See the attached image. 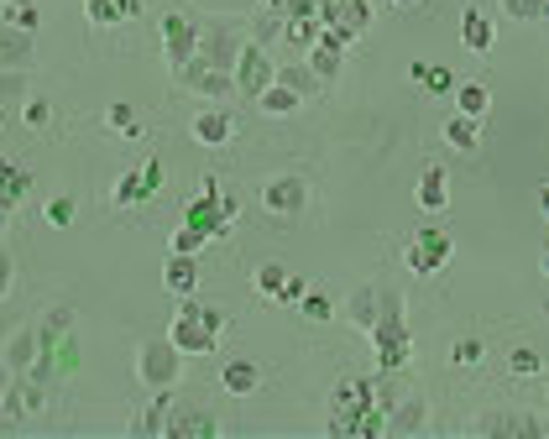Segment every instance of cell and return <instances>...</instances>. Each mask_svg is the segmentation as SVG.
<instances>
[{"label":"cell","instance_id":"83f0119b","mask_svg":"<svg viewBox=\"0 0 549 439\" xmlns=\"http://www.w3.org/2000/svg\"><path fill=\"white\" fill-rule=\"evenodd\" d=\"M168 424H173V403H168V387L152 398V408L142 413V424H136V434H147V439H163L168 434Z\"/></svg>","mask_w":549,"mask_h":439},{"label":"cell","instance_id":"4fadbf2b","mask_svg":"<svg viewBox=\"0 0 549 439\" xmlns=\"http://www.w3.org/2000/svg\"><path fill=\"white\" fill-rule=\"evenodd\" d=\"M32 58H37V32L0 21V68H21V74H27Z\"/></svg>","mask_w":549,"mask_h":439},{"label":"cell","instance_id":"ab89813d","mask_svg":"<svg viewBox=\"0 0 549 439\" xmlns=\"http://www.w3.org/2000/svg\"><path fill=\"white\" fill-rule=\"evenodd\" d=\"M508 372H513V377H539V351H529V345H518V351L508 356Z\"/></svg>","mask_w":549,"mask_h":439},{"label":"cell","instance_id":"11a10c76","mask_svg":"<svg viewBox=\"0 0 549 439\" xmlns=\"http://www.w3.org/2000/svg\"><path fill=\"white\" fill-rule=\"evenodd\" d=\"M398 6H414V0H398Z\"/></svg>","mask_w":549,"mask_h":439},{"label":"cell","instance_id":"1f68e13d","mask_svg":"<svg viewBox=\"0 0 549 439\" xmlns=\"http://www.w3.org/2000/svg\"><path fill=\"white\" fill-rule=\"evenodd\" d=\"M419 210L424 215H440L445 210V168H429L419 178Z\"/></svg>","mask_w":549,"mask_h":439},{"label":"cell","instance_id":"f35d334b","mask_svg":"<svg viewBox=\"0 0 549 439\" xmlns=\"http://www.w3.org/2000/svg\"><path fill=\"white\" fill-rule=\"evenodd\" d=\"M502 11H508L513 21H544L549 0H502Z\"/></svg>","mask_w":549,"mask_h":439},{"label":"cell","instance_id":"d6a6232c","mask_svg":"<svg viewBox=\"0 0 549 439\" xmlns=\"http://www.w3.org/2000/svg\"><path fill=\"white\" fill-rule=\"evenodd\" d=\"M257 110L278 121V115H293V110H299V95H293V89H283V84H267L262 95H257Z\"/></svg>","mask_w":549,"mask_h":439},{"label":"cell","instance_id":"f1b7e54d","mask_svg":"<svg viewBox=\"0 0 549 439\" xmlns=\"http://www.w3.org/2000/svg\"><path fill=\"white\" fill-rule=\"evenodd\" d=\"M408 79L424 84V95H450V89H455V74H450V68H434V63H414V68H408Z\"/></svg>","mask_w":549,"mask_h":439},{"label":"cell","instance_id":"816d5d0a","mask_svg":"<svg viewBox=\"0 0 549 439\" xmlns=\"http://www.w3.org/2000/svg\"><path fill=\"white\" fill-rule=\"evenodd\" d=\"M6 387H11V372L0 366V408H6Z\"/></svg>","mask_w":549,"mask_h":439},{"label":"cell","instance_id":"2e32d148","mask_svg":"<svg viewBox=\"0 0 549 439\" xmlns=\"http://www.w3.org/2000/svg\"><path fill=\"white\" fill-rule=\"evenodd\" d=\"M163 288H168L173 298H189V293L199 288V262L189 257V251H173V257L163 262Z\"/></svg>","mask_w":549,"mask_h":439},{"label":"cell","instance_id":"5bb4252c","mask_svg":"<svg viewBox=\"0 0 549 439\" xmlns=\"http://www.w3.org/2000/svg\"><path fill=\"white\" fill-rule=\"evenodd\" d=\"M283 42L293 48H314L319 42V16H314V0H288V16H283Z\"/></svg>","mask_w":549,"mask_h":439},{"label":"cell","instance_id":"ac0fdd59","mask_svg":"<svg viewBox=\"0 0 549 439\" xmlns=\"http://www.w3.org/2000/svg\"><path fill=\"white\" fill-rule=\"evenodd\" d=\"M27 189H32V173H27V168H16L11 157H0V215H11Z\"/></svg>","mask_w":549,"mask_h":439},{"label":"cell","instance_id":"7c38bea8","mask_svg":"<svg viewBox=\"0 0 549 439\" xmlns=\"http://www.w3.org/2000/svg\"><path fill=\"white\" fill-rule=\"evenodd\" d=\"M377 403V382L372 377H346L330 392V419H356L361 408Z\"/></svg>","mask_w":549,"mask_h":439},{"label":"cell","instance_id":"52a82bcc","mask_svg":"<svg viewBox=\"0 0 549 439\" xmlns=\"http://www.w3.org/2000/svg\"><path fill=\"white\" fill-rule=\"evenodd\" d=\"M314 16H319L325 32H340V37L356 42L366 32V21H372V6H366V0H319Z\"/></svg>","mask_w":549,"mask_h":439},{"label":"cell","instance_id":"7dc6e473","mask_svg":"<svg viewBox=\"0 0 549 439\" xmlns=\"http://www.w3.org/2000/svg\"><path fill=\"white\" fill-rule=\"evenodd\" d=\"M204 241H210V236H204V230H194V225H183L178 236H173V251H189V257H194V251H199Z\"/></svg>","mask_w":549,"mask_h":439},{"label":"cell","instance_id":"bcb514c9","mask_svg":"<svg viewBox=\"0 0 549 439\" xmlns=\"http://www.w3.org/2000/svg\"><path fill=\"white\" fill-rule=\"evenodd\" d=\"M136 173H142V189H147V199H152L157 189H163V163H157V157H147V163L136 168Z\"/></svg>","mask_w":549,"mask_h":439},{"label":"cell","instance_id":"681fc988","mask_svg":"<svg viewBox=\"0 0 549 439\" xmlns=\"http://www.w3.org/2000/svg\"><path fill=\"white\" fill-rule=\"evenodd\" d=\"M48 220H53V225H68V220H74V199H68V194L48 199Z\"/></svg>","mask_w":549,"mask_h":439},{"label":"cell","instance_id":"836d02e7","mask_svg":"<svg viewBox=\"0 0 549 439\" xmlns=\"http://www.w3.org/2000/svg\"><path fill=\"white\" fill-rule=\"evenodd\" d=\"M74 325H79V314L68 309V304H58V309H48V314H42V330H37V340H42V345H53V340H63V335L74 330Z\"/></svg>","mask_w":549,"mask_h":439},{"label":"cell","instance_id":"f6af8a7d","mask_svg":"<svg viewBox=\"0 0 549 439\" xmlns=\"http://www.w3.org/2000/svg\"><path fill=\"white\" fill-rule=\"evenodd\" d=\"M450 361H455V366H476V361H482V340H455Z\"/></svg>","mask_w":549,"mask_h":439},{"label":"cell","instance_id":"74e56055","mask_svg":"<svg viewBox=\"0 0 549 439\" xmlns=\"http://www.w3.org/2000/svg\"><path fill=\"white\" fill-rule=\"evenodd\" d=\"M21 95H27V74L21 68H0V105H11Z\"/></svg>","mask_w":549,"mask_h":439},{"label":"cell","instance_id":"44dd1931","mask_svg":"<svg viewBox=\"0 0 549 439\" xmlns=\"http://www.w3.org/2000/svg\"><path fill=\"white\" fill-rule=\"evenodd\" d=\"M387 429H393V434H424L429 429V408L419 398H403L393 413H387Z\"/></svg>","mask_w":549,"mask_h":439},{"label":"cell","instance_id":"f546056e","mask_svg":"<svg viewBox=\"0 0 549 439\" xmlns=\"http://www.w3.org/2000/svg\"><path fill=\"white\" fill-rule=\"evenodd\" d=\"M445 147H455V152H476V147H482V131H476V121H466V115H450V121H445Z\"/></svg>","mask_w":549,"mask_h":439},{"label":"cell","instance_id":"d4e9b609","mask_svg":"<svg viewBox=\"0 0 549 439\" xmlns=\"http://www.w3.org/2000/svg\"><path fill=\"white\" fill-rule=\"evenodd\" d=\"M220 382H225V392H231V398H251V392L262 387V372H257V361H231Z\"/></svg>","mask_w":549,"mask_h":439},{"label":"cell","instance_id":"5b68a950","mask_svg":"<svg viewBox=\"0 0 549 439\" xmlns=\"http://www.w3.org/2000/svg\"><path fill=\"white\" fill-rule=\"evenodd\" d=\"M450 257H455V246H450L445 230H419V236L408 241V251H403V267L414 272V277H434Z\"/></svg>","mask_w":549,"mask_h":439},{"label":"cell","instance_id":"ee69618b","mask_svg":"<svg viewBox=\"0 0 549 439\" xmlns=\"http://www.w3.org/2000/svg\"><path fill=\"white\" fill-rule=\"evenodd\" d=\"M304 293H309V283H304L299 272H293V277H283V288H278V298H272V304H299Z\"/></svg>","mask_w":549,"mask_h":439},{"label":"cell","instance_id":"c3c4849f","mask_svg":"<svg viewBox=\"0 0 549 439\" xmlns=\"http://www.w3.org/2000/svg\"><path fill=\"white\" fill-rule=\"evenodd\" d=\"M299 304H304V314H309V319H330V314H335V304H330L325 293H304Z\"/></svg>","mask_w":549,"mask_h":439},{"label":"cell","instance_id":"9c48e42d","mask_svg":"<svg viewBox=\"0 0 549 439\" xmlns=\"http://www.w3.org/2000/svg\"><path fill=\"white\" fill-rule=\"evenodd\" d=\"M42 408H48V392H42L37 372H21V377H11V387H6V408H0V419L21 424V419H37Z\"/></svg>","mask_w":549,"mask_h":439},{"label":"cell","instance_id":"3957f363","mask_svg":"<svg viewBox=\"0 0 549 439\" xmlns=\"http://www.w3.org/2000/svg\"><path fill=\"white\" fill-rule=\"evenodd\" d=\"M241 48H246V21H236V16L199 21V58L210 63V68H225V74H231Z\"/></svg>","mask_w":549,"mask_h":439},{"label":"cell","instance_id":"603a6c76","mask_svg":"<svg viewBox=\"0 0 549 439\" xmlns=\"http://www.w3.org/2000/svg\"><path fill=\"white\" fill-rule=\"evenodd\" d=\"M168 434H173V439H215L220 424H215V413H173Z\"/></svg>","mask_w":549,"mask_h":439},{"label":"cell","instance_id":"e575fe53","mask_svg":"<svg viewBox=\"0 0 549 439\" xmlns=\"http://www.w3.org/2000/svg\"><path fill=\"white\" fill-rule=\"evenodd\" d=\"M272 84H283V89H293V95H314L319 89V79L309 74V63H288V68H278V74H272Z\"/></svg>","mask_w":549,"mask_h":439},{"label":"cell","instance_id":"d590c367","mask_svg":"<svg viewBox=\"0 0 549 439\" xmlns=\"http://www.w3.org/2000/svg\"><path fill=\"white\" fill-rule=\"evenodd\" d=\"M142 199H147L142 173H121V178H116V189H110V204H116V210H131V204H142Z\"/></svg>","mask_w":549,"mask_h":439},{"label":"cell","instance_id":"6da1fadb","mask_svg":"<svg viewBox=\"0 0 549 439\" xmlns=\"http://www.w3.org/2000/svg\"><path fill=\"white\" fill-rule=\"evenodd\" d=\"M372 335V351H377V366L387 377L403 372L408 356H414V335H408V319H403V298L393 288H382V304H377V325L366 330Z\"/></svg>","mask_w":549,"mask_h":439},{"label":"cell","instance_id":"d6986e66","mask_svg":"<svg viewBox=\"0 0 549 439\" xmlns=\"http://www.w3.org/2000/svg\"><path fill=\"white\" fill-rule=\"evenodd\" d=\"M231 131H236V121H231L225 110L194 115V142H199V147H225V142H231Z\"/></svg>","mask_w":549,"mask_h":439},{"label":"cell","instance_id":"4dcf8cb0","mask_svg":"<svg viewBox=\"0 0 549 439\" xmlns=\"http://www.w3.org/2000/svg\"><path fill=\"white\" fill-rule=\"evenodd\" d=\"M461 42H466L471 53H487V48H492V21H487L482 11H466V16H461Z\"/></svg>","mask_w":549,"mask_h":439},{"label":"cell","instance_id":"e0dca14e","mask_svg":"<svg viewBox=\"0 0 549 439\" xmlns=\"http://www.w3.org/2000/svg\"><path fill=\"white\" fill-rule=\"evenodd\" d=\"M387 429V413L372 403V408H361L356 419H330V434L335 439H372V434H382Z\"/></svg>","mask_w":549,"mask_h":439},{"label":"cell","instance_id":"30bf717a","mask_svg":"<svg viewBox=\"0 0 549 439\" xmlns=\"http://www.w3.org/2000/svg\"><path fill=\"white\" fill-rule=\"evenodd\" d=\"M178 84L189 89V95H199V100H220V95H231V89H236L225 68H210L199 53L189 63H178Z\"/></svg>","mask_w":549,"mask_h":439},{"label":"cell","instance_id":"7bdbcfd3","mask_svg":"<svg viewBox=\"0 0 549 439\" xmlns=\"http://www.w3.org/2000/svg\"><path fill=\"white\" fill-rule=\"evenodd\" d=\"M283 277H288V272H283L278 262H267V267L257 272V288H262L267 298H278V288H283Z\"/></svg>","mask_w":549,"mask_h":439},{"label":"cell","instance_id":"f5cc1de1","mask_svg":"<svg viewBox=\"0 0 549 439\" xmlns=\"http://www.w3.org/2000/svg\"><path fill=\"white\" fill-rule=\"evenodd\" d=\"M6 6H32V0H6Z\"/></svg>","mask_w":549,"mask_h":439},{"label":"cell","instance_id":"4316f807","mask_svg":"<svg viewBox=\"0 0 549 439\" xmlns=\"http://www.w3.org/2000/svg\"><path fill=\"white\" fill-rule=\"evenodd\" d=\"M340 63H346V53L330 48V42H314V48H309V74L319 84H335L340 79Z\"/></svg>","mask_w":549,"mask_h":439},{"label":"cell","instance_id":"ffe728a7","mask_svg":"<svg viewBox=\"0 0 549 439\" xmlns=\"http://www.w3.org/2000/svg\"><path fill=\"white\" fill-rule=\"evenodd\" d=\"M377 304H382V288L366 283V288H356V293L346 298V319H351L356 330H372V325H377Z\"/></svg>","mask_w":549,"mask_h":439},{"label":"cell","instance_id":"f907efd6","mask_svg":"<svg viewBox=\"0 0 549 439\" xmlns=\"http://www.w3.org/2000/svg\"><path fill=\"white\" fill-rule=\"evenodd\" d=\"M6 293H11V251L0 246V298H6Z\"/></svg>","mask_w":549,"mask_h":439},{"label":"cell","instance_id":"b9f144b4","mask_svg":"<svg viewBox=\"0 0 549 439\" xmlns=\"http://www.w3.org/2000/svg\"><path fill=\"white\" fill-rule=\"evenodd\" d=\"M21 121H27L32 131H42V126L53 121V105H48V100H27V110H21Z\"/></svg>","mask_w":549,"mask_h":439},{"label":"cell","instance_id":"8fae6325","mask_svg":"<svg viewBox=\"0 0 549 439\" xmlns=\"http://www.w3.org/2000/svg\"><path fill=\"white\" fill-rule=\"evenodd\" d=\"M304 204H309V183H304L299 173H283V178H272L267 189H262V210H267V215H278V220L299 215Z\"/></svg>","mask_w":549,"mask_h":439},{"label":"cell","instance_id":"60d3db41","mask_svg":"<svg viewBox=\"0 0 549 439\" xmlns=\"http://www.w3.org/2000/svg\"><path fill=\"white\" fill-rule=\"evenodd\" d=\"M6 21H11V27L37 32V27H42V11H37V6H6Z\"/></svg>","mask_w":549,"mask_h":439},{"label":"cell","instance_id":"7402d4cb","mask_svg":"<svg viewBox=\"0 0 549 439\" xmlns=\"http://www.w3.org/2000/svg\"><path fill=\"white\" fill-rule=\"evenodd\" d=\"M476 434H487V439H497V434H544V424L523 419V413H487V419L476 424Z\"/></svg>","mask_w":549,"mask_h":439},{"label":"cell","instance_id":"8d00e7d4","mask_svg":"<svg viewBox=\"0 0 549 439\" xmlns=\"http://www.w3.org/2000/svg\"><path fill=\"white\" fill-rule=\"evenodd\" d=\"M105 126L116 131V136H136V131H142V126H136V110H131V105H110V110H105Z\"/></svg>","mask_w":549,"mask_h":439},{"label":"cell","instance_id":"8992f818","mask_svg":"<svg viewBox=\"0 0 549 439\" xmlns=\"http://www.w3.org/2000/svg\"><path fill=\"white\" fill-rule=\"evenodd\" d=\"M194 53H199V16L168 11V16H163V58H168V68L189 63Z\"/></svg>","mask_w":549,"mask_h":439},{"label":"cell","instance_id":"9a60e30c","mask_svg":"<svg viewBox=\"0 0 549 439\" xmlns=\"http://www.w3.org/2000/svg\"><path fill=\"white\" fill-rule=\"evenodd\" d=\"M37 325H16L11 330V340H6V356H0V366H6L11 377H21V372H32L37 366Z\"/></svg>","mask_w":549,"mask_h":439},{"label":"cell","instance_id":"db71d44e","mask_svg":"<svg viewBox=\"0 0 549 439\" xmlns=\"http://www.w3.org/2000/svg\"><path fill=\"white\" fill-rule=\"evenodd\" d=\"M0 21H6V0H0Z\"/></svg>","mask_w":549,"mask_h":439},{"label":"cell","instance_id":"ba28073f","mask_svg":"<svg viewBox=\"0 0 549 439\" xmlns=\"http://www.w3.org/2000/svg\"><path fill=\"white\" fill-rule=\"evenodd\" d=\"M272 74H278V68H272L267 48H262V42H251V48H241V58H236V68H231V84L241 89L246 100H257L262 89L272 84Z\"/></svg>","mask_w":549,"mask_h":439},{"label":"cell","instance_id":"7a4b0ae2","mask_svg":"<svg viewBox=\"0 0 549 439\" xmlns=\"http://www.w3.org/2000/svg\"><path fill=\"white\" fill-rule=\"evenodd\" d=\"M220 330H225V314L215 304H199V298H178V314H173V330L168 340L178 345L183 356H210L220 345Z\"/></svg>","mask_w":549,"mask_h":439},{"label":"cell","instance_id":"277c9868","mask_svg":"<svg viewBox=\"0 0 549 439\" xmlns=\"http://www.w3.org/2000/svg\"><path fill=\"white\" fill-rule=\"evenodd\" d=\"M136 377H142V387L163 392L183 377V351L173 340H147L142 351H136Z\"/></svg>","mask_w":549,"mask_h":439},{"label":"cell","instance_id":"cb8c5ba5","mask_svg":"<svg viewBox=\"0 0 549 439\" xmlns=\"http://www.w3.org/2000/svg\"><path fill=\"white\" fill-rule=\"evenodd\" d=\"M450 95H455V105H461L455 115H466V121H482V115H487V105H492L487 84H471V79H461V84L450 89Z\"/></svg>","mask_w":549,"mask_h":439},{"label":"cell","instance_id":"484cf974","mask_svg":"<svg viewBox=\"0 0 549 439\" xmlns=\"http://www.w3.org/2000/svg\"><path fill=\"white\" fill-rule=\"evenodd\" d=\"M89 27H116V21L136 16V0H84Z\"/></svg>","mask_w":549,"mask_h":439}]
</instances>
